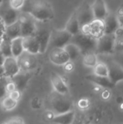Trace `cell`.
<instances>
[{
    "label": "cell",
    "instance_id": "obj_5",
    "mask_svg": "<svg viewBox=\"0 0 123 124\" xmlns=\"http://www.w3.org/2000/svg\"><path fill=\"white\" fill-rule=\"evenodd\" d=\"M17 21L21 27L22 36H33L35 34L37 27V20L29 13L20 11Z\"/></svg>",
    "mask_w": 123,
    "mask_h": 124
},
{
    "label": "cell",
    "instance_id": "obj_38",
    "mask_svg": "<svg viewBox=\"0 0 123 124\" xmlns=\"http://www.w3.org/2000/svg\"><path fill=\"white\" fill-rule=\"evenodd\" d=\"M22 92H20V90H18V89H15V90H14V91H12V92H10V93H9L8 94V95L10 97H12L13 100H16V101H18L19 102V100H20V98H21V96H22Z\"/></svg>",
    "mask_w": 123,
    "mask_h": 124
},
{
    "label": "cell",
    "instance_id": "obj_12",
    "mask_svg": "<svg viewBox=\"0 0 123 124\" xmlns=\"http://www.w3.org/2000/svg\"><path fill=\"white\" fill-rule=\"evenodd\" d=\"M3 68L4 70V76L9 78H12L20 71L17 59L14 56H10L5 58L3 63Z\"/></svg>",
    "mask_w": 123,
    "mask_h": 124
},
{
    "label": "cell",
    "instance_id": "obj_17",
    "mask_svg": "<svg viewBox=\"0 0 123 124\" xmlns=\"http://www.w3.org/2000/svg\"><path fill=\"white\" fill-rule=\"evenodd\" d=\"M91 7L95 19L104 20L109 14L107 4L104 0H95L92 4Z\"/></svg>",
    "mask_w": 123,
    "mask_h": 124
},
{
    "label": "cell",
    "instance_id": "obj_35",
    "mask_svg": "<svg viewBox=\"0 0 123 124\" xmlns=\"http://www.w3.org/2000/svg\"><path fill=\"white\" fill-rule=\"evenodd\" d=\"M6 24L4 23L3 19L0 17V44L4 39L5 31H6Z\"/></svg>",
    "mask_w": 123,
    "mask_h": 124
},
{
    "label": "cell",
    "instance_id": "obj_43",
    "mask_svg": "<svg viewBox=\"0 0 123 124\" xmlns=\"http://www.w3.org/2000/svg\"><path fill=\"white\" fill-rule=\"evenodd\" d=\"M5 58H6V57L3 54V53H2L1 51L0 50V65H3Z\"/></svg>",
    "mask_w": 123,
    "mask_h": 124
},
{
    "label": "cell",
    "instance_id": "obj_21",
    "mask_svg": "<svg viewBox=\"0 0 123 124\" xmlns=\"http://www.w3.org/2000/svg\"><path fill=\"white\" fill-rule=\"evenodd\" d=\"M65 29L67 30L69 33H70L72 36L76 35L81 31V26L78 17V12L73 13L70 16L66 23Z\"/></svg>",
    "mask_w": 123,
    "mask_h": 124
},
{
    "label": "cell",
    "instance_id": "obj_23",
    "mask_svg": "<svg viewBox=\"0 0 123 124\" xmlns=\"http://www.w3.org/2000/svg\"><path fill=\"white\" fill-rule=\"evenodd\" d=\"M20 36H22V33H21V27L18 21H16L12 24L7 25L5 35H4L5 38L12 40Z\"/></svg>",
    "mask_w": 123,
    "mask_h": 124
},
{
    "label": "cell",
    "instance_id": "obj_27",
    "mask_svg": "<svg viewBox=\"0 0 123 124\" xmlns=\"http://www.w3.org/2000/svg\"><path fill=\"white\" fill-rule=\"evenodd\" d=\"M17 103H18V101L13 100L8 94L1 100V108L5 111H9V110L14 109L17 107Z\"/></svg>",
    "mask_w": 123,
    "mask_h": 124
},
{
    "label": "cell",
    "instance_id": "obj_19",
    "mask_svg": "<svg viewBox=\"0 0 123 124\" xmlns=\"http://www.w3.org/2000/svg\"><path fill=\"white\" fill-rule=\"evenodd\" d=\"M22 42L25 51L32 54H40V44L34 35L22 37Z\"/></svg>",
    "mask_w": 123,
    "mask_h": 124
},
{
    "label": "cell",
    "instance_id": "obj_28",
    "mask_svg": "<svg viewBox=\"0 0 123 124\" xmlns=\"http://www.w3.org/2000/svg\"><path fill=\"white\" fill-rule=\"evenodd\" d=\"M94 73L99 76L109 77V67L107 64L99 62L94 68Z\"/></svg>",
    "mask_w": 123,
    "mask_h": 124
},
{
    "label": "cell",
    "instance_id": "obj_45",
    "mask_svg": "<svg viewBox=\"0 0 123 124\" xmlns=\"http://www.w3.org/2000/svg\"><path fill=\"white\" fill-rule=\"evenodd\" d=\"M1 1H2V0H0V4L1 3Z\"/></svg>",
    "mask_w": 123,
    "mask_h": 124
},
{
    "label": "cell",
    "instance_id": "obj_36",
    "mask_svg": "<svg viewBox=\"0 0 123 124\" xmlns=\"http://www.w3.org/2000/svg\"><path fill=\"white\" fill-rule=\"evenodd\" d=\"M115 51H123V36L122 37H115Z\"/></svg>",
    "mask_w": 123,
    "mask_h": 124
},
{
    "label": "cell",
    "instance_id": "obj_31",
    "mask_svg": "<svg viewBox=\"0 0 123 124\" xmlns=\"http://www.w3.org/2000/svg\"><path fill=\"white\" fill-rule=\"evenodd\" d=\"M26 0H8L9 4L12 8L14 9L20 11L23 7Z\"/></svg>",
    "mask_w": 123,
    "mask_h": 124
},
{
    "label": "cell",
    "instance_id": "obj_22",
    "mask_svg": "<svg viewBox=\"0 0 123 124\" xmlns=\"http://www.w3.org/2000/svg\"><path fill=\"white\" fill-rule=\"evenodd\" d=\"M75 117V113L72 110L67 113L56 115L53 118L51 123L59 124H70L73 122Z\"/></svg>",
    "mask_w": 123,
    "mask_h": 124
},
{
    "label": "cell",
    "instance_id": "obj_14",
    "mask_svg": "<svg viewBox=\"0 0 123 124\" xmlns=\"http://www.w3.org/2000/svg\"><path fill=\"white\" fill-rule=\"evenodd\" d=\"M109 67V78L117 85L123 81V68L121 65L115 61H110L107 64Z\"/></svg>",
    "mask_w": 123,
    "mask_h": 124
},
{
    "label": "cell",
    "instance_id": "obj_40",
    "mask_svg": "<svg viewBox=\"0 0 123 124\" xmlns=\"http://www.w3.org/2000/svg\"><path fill=\"white\" fill-rule=\"evenodd\" d=\"M63 66H64V70L67 73H71L74 70V64L72 63V61L71 60L67 62Z\"/></svg>",
    "mask_w": 123,
    "mask_h": 124
},
{
    "label": "cell",
    "instance_id": "obj_29",
    "mask_svg": "<svg viewBox=\"0 0 123 124\" xmlns=\"http://www.w3.org/2000/svg\"><path fill=\"white\" fill-rule=\"evenodd\" d=\"M11 41H12V40H10V39H7V38L4 37L3 41H2L1 44H0V50L1 51V52L3 53V54H4L6 57L12 56Z\"/></svg>",
    "mask_w": 123,
    "mask_h": 124
},
{
    "label": "cell",
    "instance_id": "obj_37",
    "mask_svg": "<svg viewBox=\"0 0 123 124\" xmlns=\"http://www.w3.org/2000/svg\"><path fill=\"white\" fill-rule=\"evenodd\" d=\"M6 89H7V94L12 92V91H14L15 89H17L15 84L14 83V81L11 78H8V81H7V83L6 85Z\"/></svg>",
    "mask_w": 123,
    "mask_h": 124
},
{
    "label": "cell",
    "instance_id": "obj_4",
    "mask_svg": "<svg viewBox=\"0 0 123 124\" xmlns=\"http://www.w3.org/2000/svg\"><path fill=\"white\" fill-rule=\"evenodd\" d=\"M44 22L37 21L36 31L34 34L40 44V54L46 52L51 40L52 30L47 25H44Z\"/></svg>",
    "mask_w": 123,
    "mask_h": 124
},
{
    "label": "cell",
    "instance_id": "obj_8",
    "mask_svg": "<svg viewBox=\"0 0 123 124\" xmlns=\"http://www.w3.org/2000/svg\"><path fill=\"white\" fill-rule=\"evenodd\" d=\"M20 11L12 8L7 0H2L0 4V17L3 19L6 25H9L17 21Z\"/></svg>",
    "mask_w": 123,
    "mask_h": 124
},
{
    "label": "cell",
    "instance_id": "obj_16",
    "mask_svg": "<svg viewBox=\"0 0 123 124\" xmlns=\"http://www.w3.org/2000/svg\"><path fill=\"white\" fill-rule=\"evenodd\" d=\"M86 78L91 81V83L98 85L101 86L103 89H112L114 87H115V84L111 81V79L109 77H104V76H99L96 74H91L88 75Z\"/></svg>",
    "mask_w": 123,
    "mask_h": 124
},
{
    "label": "cell",
    "instance_id": "obj_20",
    "mask_svg": "<svg viewBox=\"0 0 123 124\" xmlns=\"http://www.w3.org/2000/svg\"><path fill=\"white\" fill-rule=\"evenodd\" d=\"M78 17L81 27L92 22L95 19V17L91 6H86L78 12Z\"/></svg>",
    "mask_w": 123,
    "mask_h": 124
},
{
    "label": "cell",
    "instance_id": "obj_32",
    "mask_svg": "<svg viewBox=\"0 0 123 124\" xmlns=\"http://www.w3.org/2000/svg\"><path fill=\"white\" fill-rule=\"evenodd\" d=\"M30 106L34 110H39L43 106V101L40 97H35L30 101Z\"/></svg>",
    "mask_w": 123,
    "mask_h": 124
},
{
    "label": "cell",
    "instance_id": "obj_26",
    "mask_svg": "<svg viewBox=\"0 0 123 124\" xmlns=\"http://www.w3.org/2000/svg\"><path fill=\"white\" fill-rule=\"evenodd\" d=\"M83 62L86 67L94 68L99 62L97 53L96 52H90L83 54Z\"/></svg>",
    "mask_w": 123,
    "mask_h": 124
},
{
    "label": "cell",
    "instance_id": "obj_7",
    "mask_svg": "<svg viewBox=\"0 0 123 124\" xmlns=\"http://www.w3.org/2000/svg\"><path fill=\"white\" fill-rule=\"evenodd\" d=\"M19 66L21 70L32 71L34 70L38 64L36 54L24 51L18 57H17Z\"/></svg>",
    "mask_w": 123,
    "mask_h": 124
},
{
    "label": "cell",
    "instance_id": "obj_11",
    "mask_svg": "<svg viewBox=\"0 0 123 124\" xmlns=\"http://www.w3.org/2000/svg\"><path fill=\"white\" fill-rule=\"evenodd\" d=\"M49 60L57 66H63L70 60V57L65 48L52 47L49 54Z\"/></svg>",
    "mask_w": 123,
    "mask_h": 124
},
{
    "label": "cell",
    "instance_id": "obj_42",
    "mask_svg": "<svg viewBox=\"0 0 123 124\" xmlns=\"http://www.w3.org/2000/svg\"><path fill=\"white\" fill-rule=\"evenodd\" d=\"M110 95L111 94H110V92L109 91V89H104V90L101 93V97L105 100H109L110 97Z\"/></svg>",
    "mask_w": 123,
    "mask_h": 124
},
{
    "label": "cell",
    "instance_id": "obj_10",
    "mask_svg": "<svg viewBox=\"0 0 123 124\" xmlns=\"http://www.w3.org/2000/svg\"><path fill=\"white\" fill-rule=\"evenodd\" d=\"M81 32L92 36L96 39L100 38L103 36L104 32V23L102 20L94 19L90 23L81 27Z\"/></svg>",
    "mask_w": 123,
    "mask_h": 124
},
{
    "label": "cell",
    "instance_id": "obj_24",
    "mask_svg": "<svg viewBox=\"0 0 123 124\" xmlns=\"http://www.w3.org/2000/svg\"><path fill=\"white\" fill-rule=\"evenodd\" d=\"M11 46L12 56L16 58L18 57L25 51L22 42V36H20L12 39L11 41Z\"/></svg>",
    "mask_w": 123,
    "mask_h": 124
},
{
    "label": "cell",
    "instance_id": "obj_15",
    "mask_svg": "<svg viewBox=\"0 0 123 124\" xmlns=\"http://www.w3.org/2000/svg\"><path fill=\"white\" fill-rule=\"evenodd\" d=\"M51 82L54 89V91L63 94H69V87L62 77L57 73H51Z\"/></svg>",
    "mask_w": 123,
    "mask_h": 124
},
{
    "label": "cell",
    "instance_id": "obj_13",
    "mask_svg": "<svg viewBox=\"0 0 123 124\" xmlns=\"http://www.w3.org/2000/svg\"><path fill=\"white\" fill-rule=\"evenodd\" d=\"M32 77H33L32 71H24L20 70V71L17 73L14 76L11 78V79L15 84L17 89L22 92L26 89Z\"/></svg>",
    "mask_w": 123,
    "mask_h": 124
},
{
    "label": "cell",
    "instance_id": "obj_46",
    "mask_svg": "<svg viewBox=\"0 0 123 124\" xmlns=\"http://www.w3.org/2000/svg\"><path fill=\"white\" fill-rule=\"evenodd\" d=\"M7 1H8V0H7Z\"/></svg>",
    "mask_w": 123,
    "mask_h": 124
},
{
    "label": "cell",
    "instance_id": "obj_30",
    "mask_svg": "<svg viewBox=\"0 0 123 124\" xmlns=\"http://www.w3.org/2000/svg\"><path fill=\"white\" fill-rule=\"evenodd\" d=\"M7 77L2 76L0 77V100H1L4 97H6L8 94L6 89V85L8 81Z\"/></svg>",
    "mask_w": 123,
    "mask_h": 124
},
{
    "label": "cell",
    "instance_id": "obj_6",
    "mask_svg": "<svg viewBox=\"0 0 123 124\" xmlns=\"http://www.w3.org/2000/svg\"><path fill=\"white\" fill-rule=\"evenodd\" d=\"M115 33H104L97 40L96 52L97 54H111L115 52Z\"/></svg>",
    "mask_w": 123,
    "mask_h": 124
},
{
    "label": "cell",
    "instance_id": "obj_39",
    "mask_svg": "<svg viewBox=\"0 0 123 124\" xmlns=\"http://www.w3.org/2000/svg\"><path fill=\"white\" fill-rule=\"evenodd\" d=\"M55 116H56V114L54 113V112L53 110H47L43 114V118L45 120H46L47 121L51 122Z\"/></svg>",
    "mask_w": 123,
    "mask_h": 124
},
{
    "label": "cell",
    "instance_id": "obj_41",
    "mask_svg": "<svg viewBox=\"0 0 123 124\" xmlns=\"http://www.w3.org/2000/svg\"><path fill=\"white\" fill-rule=\"evenodd\" d=\"M117 17L120 23V25L123 27V8H120L117 12Z\"/></svg>",
    "mask_w": 123,
    "mask_h": 124
},
{
    "label": "cell",
    "instance_id": "obj_25",
    "mask_svg": "<svg viewBox=\"0 0 123 124\" xmlns=\"http://www.w3.org/2000/svg\"><path fill=\"white\" fill-rule=\"evenodd\" d=\"M64 48L66 50V52H67L71 61L78 60L80 57V56L81 54H83L80 48L72 42L68 43Z\"/></svg>",
    "mask_w": 123,
    "mask_h": 124
},
{
    "label": "cell",
    "instance_id": "obj_9",
    "mask_svg": "<svg viewBox=\"0 0 123 124\" xmlns=\"http://www.w3.org/2000/svg\"><path fill=\"white\" fill-rule=\"evenodd\" d=\"M72 38V35L65 29L52 31L49 44H51V47L64 48L71 41Z\"/></svg>",
    "mask_w": 123,
    "mask_h": 124
},
{
    "label": "cell",
    "instance_id": "obj_3",
    "mask_svg": "<svg viewBox=\"0 0 123 124\" xmlns=\"http://www.w3.org/2000/svg\"><path fill=\"white\" fill-rule=\"evenodd\" d=\"M97 39L91 35L86 34L83 32L72 36L70 42L76 44L82 52L83 54L90 52H96L97 46Z\"/></svg>",
    "mask_w": 123,
    "mask_h": 124
},
{
    "label": "cell",
    "instance_id": "obj_34",
    "mask_svg": "<svg viewBox=\"0 0 123 124\" xmlns=\"http://www.w3.org/2000/svg\"><path fill=\"white\" fill-rule=\"evenodd\" d=\"M78 107L83 110H87L90 107V101L86 98H82L78 102Z\"/></svg>",
    "mask_w": 123,
    "mask_h": 124
},
{
    "label": "cell",
    "instance_id": "obj_44",
    "mask_svg": "<svg viewBox=\"0 0 123 124\" xmlns=\"http://www.w3.org/2000/svg\"><path fill=\"white\" fill-rule=\"evenodd\" d=\"M4 76V70L3 68V65H0V77Z\"/></svg>",
    "mask_w": 123,
    "mask_h": 124
},
{
    "label": "cell",
    "instance_id": "obj_18",
    "mask_svg": "<svg viewBox=\"0 0 123 124\" xmlns=\"http://www.w3.org/2000/svg\"><path fill=\"white\" fill-rule=\"evenodd\" d=\"M104 32L106 34L115 33L117 29L120 26L118 20L117 14L110 13L107 15L106 18L104 20Z\"/></svg>",
    "mask_w": 123,
    "mask_h": 124
},
{
    "label": "cell",
    "instance_id": "obj_33",
    "mask_svg": "<svg viewBox=\"0 0 123 124\" xmlns=\"http://www.w3.org/2000/svg\"><path fill=\"white\" fill-rule=\"evenodd\" d=\"M3 124H25V121L23 120L22 118L19 117V116H14L9 118L7 120L4 121Z\"/></svg>",
    "mask_w": 123,
    "mask_h": 124
},
{
    "label": "cell",
    "instance_id": "obj_2",
    "mask_svg": "<svg viewBox=\"0 0 123 124\" xmlns=\"http://www.w3.org/2000/svg\"><path fill=\"white\" fill-rule=\"evenodd\" d=\"M51 110L56 115L69 112L73 110V102L67 94H60L54 91L49 97Z\"/></svg>",
    "mask_w": 123,
    "mask_h": 124
},
{
    "label": "cell",
    "instance_id": "obj_1",
    "mask_svg": "<svg viewBox=\"0 0 123 124\" xmlns=\"http://www.w3.org/2000/svg\"><path fill=\"white\" fill-rule=\"evenodd\" d=\"M20 11L30 14L38 22L47 23L54 17L52 6L45 0H26Z\"/></svg>",
    "mask_w": 123,
    "mask_h": 124
}]
</instances>
